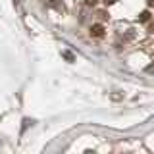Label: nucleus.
Listing matches in <instances>:
<instances>
[{"instance_id":"f257e3e1","label":"nucleus","mask_w":154,"mask_h":154,"mask_svg":"<svg viewBox=\"0 0 154 154\" xmlns=\"http://www.w3.org/2000/svg\"><path fill=\"white\" fill-rule=\"evenodd\" d=\"M102 35H104V27L100 23H94L91 27V37H102Z\"/></svg>"},{"instance_id":"f03ea898","label":"nucleus","mask_w":154,"mask_h":154,"mask_svg":"<svg viewBox=\"0 0 154 154\" xmlns=\"http://www.w3.org/2000/svg\"><path fill=\"white\" fill-rule=\"evenodd\" d=\"M139 19H141V21H148V19H150V12H141Z\"/></svg>"},{"instance_id":"7ed1b4c3","label":"nucleus","mask_w":154,"mask_h":154,"mask_svg":"<svg viewBox=\"0 0 154 154\" xmlns=\"http://www.w3.org/2000/svg\"><path fill=\"white\" fill-rule=\"evenodd\" d=\"M102 2L106 4V6H112V4H116V2H118V0H102Z\"/></svg>"},{"instance_id":"20e7f679","label":"nucleus","mask_w":154,"mask_h":154,"mask_svg":"<svg viewBox=\"0 0 154 154\" xmlns=\"http://www.w3.org/2000/svg\"><path fill=\"white\" fill-rule=\"evenodd\" d=\"M85 4H87V6H94L96 0H85Z\"/></svg>"},{"instance_id":"39448f33","label":"nucleus","mask_w":154,"mask_h":154,"mask_svg":"<svg viewBox=\"0 0 154 154\" xmlns=\"http://www.w3.org/2000/svg\"><path fill=\"white\" fill-rule=\"evenodd\" d=\"M146 71H148V73H152V71H154V64H152V66H148V67H146Z\"/></svg>"},{"instance_id":"423d86ee","label":"nucleus","mask_w":154,"mask_h":154,"mask_svg":"<svg viewBox=\"0 0 154 154\" xmlns=\"http://www.w3.org/2000/svg\"><path fill=\"white\" fill-rule=\"evenodd\" d=\"M148 31H150V33H154V23H150V27H148Z\"/></svg>"},{"instance_id":"0eeeda50","label":"nucleus","mask_w":154,"mask_h":154,"mask_svg":"<svg viewBox=\"0 0 154 154\" xmlns=\"http://www.w3.org/2000/svg\"><path fill=\"white\" fill-rule=\"evenodd\" d=\"M148 2V6H154V0H146Z\"/></svg>"}]
</instances>
